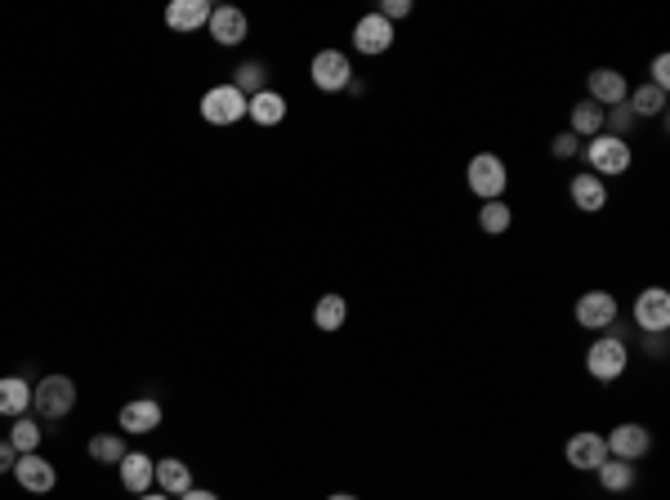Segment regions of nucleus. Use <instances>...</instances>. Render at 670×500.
<instances>
[{
    "label": "nucleus",
    "instance_id": "473e14b6",
    "mask_svg": "<svg viewBox=\"0 0 670 500\" xmlns=\"http://www.w3.org/2000/svg\"><path fill=\"white\" fill-rule=\"evenodd\" d=\"M644 349L653 353L657 362H662V358H666V331H657V335H644Z\"/></svg>",
    "mask_w": 670,
    "mask_h": 500
},
{
    "label": "nucleus",
    "instance_id": "4468645a",
    "mask_svg": "<svg viewBox=\"0 0 670 500\" xmlns=\"http://www.w3.org/2000/svg\"><path fill=\"white\" fill-rule=\"evenodd\" d=\"M586 85H590V103H599V108H617V103H626V94H630L626 76L612 72V67H595Z\"/></svg>",
    "mask_w": 670,
    "mask_h": 500
},
{
    "label": "nucleus",
    "instance_id": "cd10ccee",
    "mask_svg": "<svg viewBox=\"0 0 670 500\" xmlns=\"http://www.w3.org/2000/svg\"><path fill=\"white\" fill-rule=\"evenodd\" d=\"M9 442H14L18 456H27V451L41 447V429H36V420L18 416V420H14V429H9Z\"/></svg>",
    "mask_w": 670,
    "mask_h": 500
},
{
    "label": "nucleus",
    "instance_id": "5701e85b",
    "mask_svg": "<svg viewBox=\"0 0 670 500\" xmlns=\"http://www.w3.org/2000/svg\"><path fill=\"white\" fill-rule=\"evenodd\" d=\"M595 474H599L603 492H630V487H635V465H630V460H612L608 456Z\"/></svg>",
    "mask_w": 670,
    "mask_h": 500
},
{
    "label": "nucleus",
    "instance_id": "b1692460",
    "mask_svg": "<svg viewBox=\"0 0 670 500\" xmlns=\"http://www.w3.org/2000/svg\"><path fill=\"white\" fill-rule=\"evenodd\" d=\"M344 317H349V304H344L340 295H322V300L313 304V326H318V331H340Z\"/></svg>",
    "mask_w": 670,
    "mask_h": 500
},
{
    "label": "nucleus",
    "instance_id": "393cba45",
    "mask_svg": "<svg viewBox=\"0 0 670 500\" xmlns=\"http://www.w3.org/2000/svg\"><path fill=\"white\" fill-rule=\"evenodd\" d=\"M572 134H577V139H595V134H603V108L599 103H577V108H572Z\"/></svg>",
    "mask_w": 670,
    "mask_h": 500
},
{
    "label": "nucleus",
    "instance_id": "f704fd0d",
    "mask_svg": "<svg viewBox=\"0 0 670 500\" xmlns=\"http://www.w3.org/2000/svg\"><path fill=\"white\" fill-rule=\"evenodd\" d=\"M179 500H219V496H215V492H201V487H193V492H184Z\"/></svg>",
    "mask_w": 670,
    "mask_h": 500
},
{
    "label": "nucleus",
    "instance_id": "e433bc0d",
    "mask_svg": "<svg viewBox=\"0 0 670 500\" xmlns=\"http://www.w3.org/2000/svg\"><path fill=\"white\" fill-rule=\"evenodd\" d=\"M327 500H358V496H349V492H335V496H327Z\"/></svg>",
    "mask_w": 670,
    "mask_h": 500
},
{
    "label": "nucleus",
    "instance_id": "f03ea898",
    "mask_svg": "<svg viewBox=\"0 0 670 500\" xmlns=\"http://www.w3.org/2000/svg\"><path fill=\"white\" fill-rule=\"evenodd\" d=\"M586 161H590V175H595V179L626 175V170H630V143L612 139V134H595V139L586 143Z\"/></svg>",
    "mask_w": 670,
    "mask_h": 500
},
{
    "label": "nucleus",
    "instance_id": "2eb2a0df",
    "mask_svg": "<svg viewBox=\"0 0 670 500\" xmlns=\"http://www.w3.org/2000/svg\"><path fill=\"white\" fill-rule=\"evenodd\" d=\"M117 425H121V434H152V429L161 425V402L157 398H134L121 407V416H117Z\"/></svg>",
    "mask_w": 670,
    "mask_h": 500
},
{
    "label": "nucleus",
    "instance_id": "0eeeda50",
    "mask_svg": "<svg viewBox=\"0 0 670 500\" xmlns=\"http://www.w3.org/2000/svg\"><path fill=\"white\" fill-rule=\"evenodd\" d=\"M603 442H608V456L612 460H644L648 451H653V434H648L644 425H635V420L617 425Z\"/></svg>",
    "mask_w": 670,
    "mask_h": 500
},
{
    "label": "nucleus",
    "instance_id": "412c9836",
    "mask_svg": "<svg viewBox=\"0 0 670 500\" xmlns=\"http://www.w3.org/2000/svg\"><path fill=\"white\" fill-rule=\"evenodd\" d=\"M626 108H630V117H635V121L662 117V112H666V90H657V85H639V90L626 94Z\"/></svg>",
    "mask_w": 670,
    "mask_h": 500
},
{
    "label": "nucleus",
    "instance_id": "4be33fe9",
    "mask_svg": "<svg viewBox=\"0 0 670 500\" xmlns=\"http://www.w3.org/2000/svg\"><path fill=\"white\" fill-rule=\"evenodd\" d=\"M246 117L255 125H282L286 121V99L277 90H260L251 99V108H246Z\"/></svg>",
    "mask_w": 670,
    "mask_h": 500
},
{
    "label": "nucleus",
    "instance_id": "72a5a7b5",
    "mask_svg": "<svg viewBox=\"0 0 670 500\" xmlns=\"http://www.w3.org/2000/svg\"><path fill=\"white\" fill-rule=\"evenodd\" d=\"M14 465H18L14 442H0V474H5V469H14Z\"/></svg>",
    "mask_w": 670,
    "mask_h": 500
},
{
    "label": "nucleus",
    "instance_id": "7ed1b4c3",
    "mask_svg": "<svg viewBox=\"0 0 670 500\" xmlns=\"http://www.w3.org/2000/svg\"><path fill=\"white\" fill-rule=\"evenodd\" d=\"M465 179H469V192H478L483 201H501L505 184H510V170H505V161L496 157V152H478V157L469 161Z\"/></svg>",
    "mask_w": 670,
    "mask_h": 500
},
{
    "label": "nucleus",
    "instance_id": "bb28decb",
    "mask_svg": "<svg viewBox=\"0 0 670 500\" xmlns=\"http://www.w3.org/2000/svg\"><path fill=\"white\" fill-rule=\"evenodd\" d=\"M510 219H514V210L505 206V197L501 201H483V210H478V224H483V233H505V228H510Z\"/></svg>",
    "mask_w": 670,
    "mask_h": 500
},
{
    "label": "nucleus",
    "instance_id": "f8f14e48",
    "mask_svg": "<svg viewBox=\"0 0 670 500\" xmlns=\"http://www.w3.org/2000/svg\"><path fill=\"white\" fill-rule=\"evenodd\" d=\"M206 32L215 36V45H242L246 32H251V23H246V14L237 5H219V9H210Z\"/></svg>",
    "mask_w": 670,
    "mask_h": 500
},
{
    "label": "nucleus",
    "instance_id": "423d86ee",
    "mask_svg": "<svg viewBox=\"0 0 670 500\" xmlns=\"http://www.w3.org/2000/svg\"><path fill=\"white\" fill-rule=\"evenodd\" d=\"M309 76H313V85H318V90H327V94L349 90L353 63H349V54H340V50H322V54H313Z\"/></svg>",
    "mask_w": 670,
    "mask_h": 500
},
{
    "label": "nucleus",
    "instance_id": "a211bd4d",
    "mask_svg": "<svg viewBox=\"0 0 670 500\" xmlns=\"http://www.w3.org/2000/svg\"><path fill=\"white\" fill-rule=\"evenodd\" d=\"M568 197H572V206L586 210V215H599V210L608 206V188H603V179H595V175H572Z\"/></svg>",
    "mask_w": 670,
    "mask_h": 500
},
{
    "label": "nucleus",
    "instance_id": "20e7f679",
    "mask_svg": "<svg viewBox=\"0 0 670 500\" xmlns=\"http://www.w3.org/2000/svg\"><path fill=\"white\" fill-rule=\"evenodd\" d=\"M32 407H36V416H45V420H63L67 411L76 407V384L67 380V375H45L32 389Z\"/></svg>",
    "mask_w": 670,
    "mask_h": 500
},
{
    "label": "nucleus",
    "instance_id": "c9c22d12",
    "mask_svg": "<svg viewBox=\"0 0 670 500\" xmlns=\"http://www.w3.org/2000/svg\"><path fill=\"white\" fill-rule=\"evenodd\" d=\"M139 500H170V496H166V492H143Z\"/></svg>",
    "mask_w": 670,
    "mask_h": 500
},
{
    "label": "nucleus",
    "instance_id": "ddd939ff",
    "mask_svg": "<svg viewBox=\"0 0 670 500\" xmlns=\"http://www.w3.org/2000/svg\"><path fill=\"white\" fill-rule=\"evenodd\" d=\"M577 322L586 326V331H608V326L617 322V300H612L608 291H586L577 300Z\"/></svg>",
    "mask_w": 670,
    "mask_h": 500
},
{
    "label": "nucleus",
    "instance_id": "f257e3e1",
    "mask_svg": "<svg viewBox=\"0 0 670 500\" xmlns=\"http://www.w3.org/2000/svg\"><path fill=\"white\" fill-rule=\"evenodd\" d=\"M626 362H630V349H626V340L621 335H599L595 344H590V353H586V371L595 375L599 384H612V380H621L626 375Z\"/></svg>",
    "mask_w": 670,
    "mask_h": 500
},
{
    "label": "nucleus",
    "instance_id": "f3484780",
    "mask_svg": "<svg viewBox=\"0 0 670 500\" xmlns=\"http://www.w3.org/2000/svg\"><path fill=\"white\" fill-rule=\"evenodd\" d=\"M152 478H157V460H148L143 451H126L121 456V487L134 496H143L152 487Z\"/></svg>",
    "mask_w": 670,
    "mask_h": 500
},
{
    "label": "nucleus",
    "instance_id": "dca6fc26",
    "mask_svg": "<svg viewBox=\"0 0 670 500\" xmlns=\"http://www.w3.org/2000/svg\"><path fill=\"white\" fill-rule=\"evenodd\" d=\"M210 23V5L206 0H170L166 5V27L170 32H197Z\"/></svg>",
    "mask_w": 670,
    "mask_h": 500
},
{
    "label": "nucleus",
    "instance_id": "39448f33",
    "mask_svg": "<svg viewBox=\"0 0 670 500\" xmlns=\"http://www.w3.org/2000/svg\"><path fill=\"white\" fill-rule=\"evenodd\" d=\"M246 108H251V99H246L237 85H215V90L201 94V117L210 125H233L246 117Z\"/></svg>",
    "mask_w": 670,
    "mask_h": 500
},
{
    "label": "nucleus",
    "instance_id": "6ab92c4d",
    "mask_svg": "<svg viewBox=\"0 0 670 500\" xmlns=\"http://www.w3.org/2000/svg\"><path fill=\"white\" fill-rule=\"evenodd\" d=\"M157 483H161V492L175 500V496L193 492V469H188L179 456H166V460H157Z\"/></svg>",
    "mask_w": 670,
    "mask_h": 500
},
{
    "label": "nucleus",
    "instance_id": "2f4dec72",
    "mask_svg": "<svg viewBox=\"0 0 670 500\" xmlns=\"http://www.w3.org/2000/svg\"><path fill=\"white\" fill-rule=\"evenodd\" d=\"M554 157H572V152H577V134H572V130H563L559 134V139H554Z\"/></svg>",
    "mask_w": 670,
    "mask_h": 500
},
{
    "label": "nucleus",
    "instance_id": "1a4fd4ad",
    "mask_svg": "<svg viewBox=\"0 0 670 500\" xmlns=\"http://www.w3.org/2000/svg\"><path fill=\"white\" fill-rule=\"evenodd\" d=\"M353 45H358V54H389L394 50V23H385L380 14H367L358 18V27H353Z\"/></svg>",
    "mask_w": 670,
    "mask_h": 500
},
{
    "label": "nucleus",
    "instance_id": "aec40b11",
    "mask_svg": "<svg viewBox=\"0 0 670 500\" xmlns=\"http://www.w3.org/2000/svg\"><path fill=\"white\" fill-rule=\"evenodd\" d=\"M27 407H32V384L23 380V375H5L0 380V416H27Z\"/></svg>",
    "mask_w": 670,
    "mask_h": 500
},
{
    "label": "nucleus",
    "instance_id": "c85d7f7f",
    "mask_svg": "<svg viewBox=\"0 0 670 500\" xmlns=\"http://www.w3.org/2000/svg\"><path fill=\"white\" fill-rule=\"evenodd\" d=\"M264 76H268L264 63H242V67H237V81L233 85L246 94V99H255V94L264 90Z\"/></svg>",
    "mask_w": 670,
    "mask_h": 500
},
{
    "label": "nucleus",
    "instance_id": "9d476101",
    "mask_svg": "<svg viewBox=\"0 0 670 500\" xmlns=\"http://www.w3.org/2000/svg\"><path fill=\"white\" fill-rule=\"evenodd\" d=\"M563 456H568V465H572V469H581V474H595L603 460H608V442L586 429V434H572V438H568Z\"/></svg>",
    "mask_w": 670,
    "mask_h": 500
},
{
    "label": "nucleus",
    "instance_id": "9b49d317",
    "mask_svg": "<svg viewBox=\"0 0 670 500\" xmlns=\"http://www.w3.org/2000/svg\"><path fill=\"white\" fill-rule=\"evenodd\" d=\"M14 474H18V483H23V492H36V496L54 492V483H59V474H54V465L41 456V451H27V456H18Z\"/></svg>",
    "mask_w": 670,
    "mask_h": 500
},
{
    "label": "nucleus",
    "instance_id": "7c9ffc66",
    "mask_svg": "<svg viewBox=\"0 0 670 500\" xmlns=\"http://www.w3.org/2000/svg\"><path fill=\"white\" fill-rule=\"evenodd\" d=\"M653 85H657V90H666V85H670V59H666V54H657V59H653Z\"/></svg>",
    "mask_w": 670,
    "mask_h": 500
},
{
    "label": "nucleus",
    "instance_id": "6e6552de",
    "mask_svg": "<svg viewBox=\"0 0 670 500\" xmlns=\"http://www.w3.org/2000/svg\"><path fill=\"white\" fill-rule=\"evenodd\" d=\"M635 326L644 335H657V331L670 326V295L662 291V286H648V291L635 300Z\"/></svg>",
    "mask_w": 670,
    "mask_h": 500
},
{
    "label": "nucleus",
    "instance_id": "c756f323",
    "mask_svg": "<svg viewBox=\"0 0 670 500\" xmlns=\"http://www.w3.org/2000/svg\"><path fill=\"white\" fill-rule=\"evenodd\" d=\"M376 14L385 18V23H398V18H407V14H411V0H385V5H380Z\"/></svg>",
    "mask_w": 670,
    "mask_h": 500
},
{
    "label": "nucleus",
    "instance_id": "a878e982",
    "mask_svg": "<svg viewBox=\"0 0 670 500\" xmlns=\"http://www.w3.org/2000/svg\"><path fill=\"white\" fill-rule=\"evenodd\" d=\"M90 456L99 460V465H121V456H126V442L117 434H94L90 438Z\"/></svg>",
    "mask_w": 670,
    "mask_h": 500
}]
</instances>
